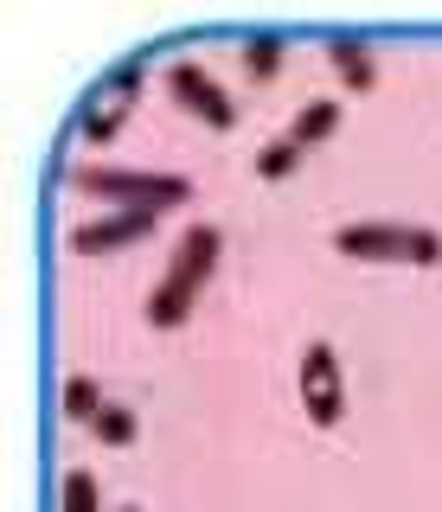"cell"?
Masks as SVG:
<instances>
[{"mask_svg": "<svg viewBox=\"0 0 442 512\" xmlns=\"http://www.w3.org/2000/svg\"><path fill=\"white\" fill-rule=\"evenodd\" d=\"M218 256H225V231H218L212 218H193L180 237H173V256H167L161 282L148 288V301H141V320L161 327V333H173L186 314L199 308V288L218 269Z\"/></svg>", "mask_w": 442, "mask_h": 512, "instance_id": "6da1fadb", "label": "cell"}, {"mask_svg": "<svg viewBox=\"0 0 442 512\" xmlns=\"http://www.w3.org/2000/svg\"><path fill=\"white\" fill-rule=\"evenodd\" d=\"M65 180L77 192H97L109 212H180L193 199V180L186 173H161V167H90V160H71Z\"/></svg>", "mask_w": 442, "mask_h": 512, "instance_id": "7a4b0ae2", "label": "cell"}, {"mask_svg": "<svg viewBox=\"0 0 442 512\" xmlns=\"http://www.w3.org/2000/svg\"><path fill=\"white\" fill-rule=\"evenodd\" d=\"M141 77H148V52L116 58V64L97 77V90H90L84 109H77V128H84V141H97V148H103V141L122 135V122H129V109H135Z\"/></svg>", "mask_w": 442, "mask_h": 512, "instance_id": "3957f363", "label": "cell"}, {"mask_svg": "<svg viewBox=\"0 0 442 512\" xmlns=\"http://www.w3.org/2000/svg\"><path fill=\"white\" fill-rule=\"evenodd\" d=\"M295 391H302L308 423L334 429L340 416H346V372H340L334 340H308L302 346V359H295Z\"/></svg>", "mask_w": 442, "mask_h": 512, "instance_id": "277c9868", "label": "cell"}, {"mask_svg": "<svg viewBox=\"0 0 442 512\" xmlns=\"http://www.w3.org/2000/svg\"><path fill=\"white\" fill-rule=\"evenodd\" d=\"M161 84H167L173 103H180L186 116H199L205 128H218V135H225V128H238V103H231V90L218 84L199 58H173L167 71H161Z\"/></svg>", "mask_w": 442, "mask_h": 512, "instance_id": "5b68a950", "label": "cell"}, {"mask_svg": "<svg viewBox=\"0 0 442 512\" xmlns=\"http://www.w3.org/2000/svg\"><path fill=\"white\" fill-rule=\"evenodd\" d=\"M410 244H417V224H398V218L334 224V250L353 256V263H410Z\"/></svg>", "mask_w": 442, "mask_h": 512, "instance_id": "8992f818", "label": "cell"}, {"mask_svg": "<svg viewBox=\"0 0 442 512\" xmlns=\"http://www.w3.org/2000/svg\"><path fill=\"white\" fill-rule=\"evenodd\" d=\"M154 224H161V212H97V218L71 224L65 244H71L77 256H116V250L141 244V237H148Z\"/></svg>", "mask_w": 442, "mask_h": 512, "instance_id": "52a82bcc", "label": "cell"}, {"mask_svg": "<svg viewBox=\"0 0 442 512\" xmlns=\"http://www.w3.org/2000/svg\"><path fill=\"white\" fill-rule=\"evenodd\" d=\"M327 64H334V77L346 90H359V96L378 84V52H372V39H359V32H327Z\"/></svg>", "mask_w": 442, "mask_h": 512, "instance_id": "ba28073f", "label": "cell"}, {"mask_svg": "<svg viewBox=\"0 0 442 512\" xmlns=\"http://www.w3.org/2000/svg\"><path fill=\"white\" fill-rule=\"evenodd\" d=\"M340 116H346V109H340V96H308V103L295 109L289 135L302 141V148H314V141H327V135H334V128H340Z\"/></svg>", "mask_w": 442, "mask_h": 512, "instance_id": "9c48e42d", "label": "cell"}, {"mask_svg": "<svg viewBox=\"0 0 442 512\" xmlns=\"http://www.w3.org/2000/svg\"><path fill=\"white\" fill-rule=\"evenodd\" d=\"M282 52H289V39H282V32H244L238 58H244L250 84H270V77L282 71Z\"/></svg>", "mask_w": 442, "mask_h": 512, "instance_id": "30bf717a", "label": "cell"}, {"mask_svg": "<svg viewBox=\"0 0 442 512\" xmlns=\"http://www.w3.org/2000/svg\"><path fill=\"white\" fill-rule=\"evenodd\" d=\"M302 154H308V148L289 135V128H282L276 141H263V148H257V160H250V167H257V180H289V173L302 167Z\"/></svg>", "mask_w": 442, "mask_h": 512, "instance_id": "8fae6325", "label": "cell"}, {"mask_svg": "<svg viewBox=\"0 0 442 512\" xmlns=\"http://www.w3.org/2000/svg\"><path fill=\"white\" fill-rule=\"evenodd\" d=\"M90 429H97L103 448H129L141 436V416H135V404H116V397H109V404L90 416Z\"/></svg>", "mask_w": 442, "mask_h": 512, "instance_id": "7c38bea8", "label": "cell"}, {"mask_svg": "<svg viewBox=\"0 0 442 512\" xmlns=\"http://www.w3.org/2000/svg\"><path fill=\"white\" fill-rule=\"evenodd\" d=\"M103 404H109V397H103V384L90 378V372H71L65 378V416H71V423H90Z\"/></svg>", "mask_w": 442, "mask_h": 512, "instance_id": "4fadbf2b", "label": "cell"}, {"mask_svg": "<svg viewBox=\"0 0 442 512\" xmlns=\"http://www.w3.org/2000/svg\"><path fill=\"white\" fill-rule=\"evenodd\" d=\"M58 512H103V487L90 468H71L65 487H58Z\"/></svg>", "mask_w": 442, "mask_h": 512, "instance_id": "5bb4252c", "label": "cell"}, {"mask_svg": "<svg viewBox=\"0 0 442 512\" xmlns=\"http://www.w3.org/2000/svg\"><path fill=\"white\" fill-rule=\"evenodd\" d=\"M109 512H141V506H109Z\"/></svg>", "mask_w": 442, "mask_h": 512, "instance_id": "9a60e30c", "label": "cell"}]
</instances>
